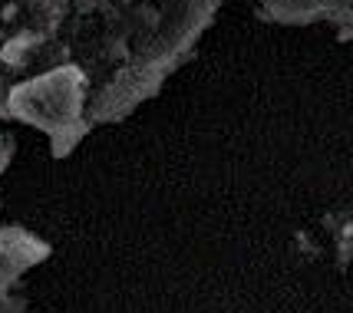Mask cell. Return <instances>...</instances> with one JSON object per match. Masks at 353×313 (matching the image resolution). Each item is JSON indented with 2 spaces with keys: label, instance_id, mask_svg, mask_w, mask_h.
<instances>
[{
  "label": "cell",
  "instance_id": "2",
  "mask_svg": "<svg viewBox=\"0 0 353 313\" xmlns=\"http://www.w3.org/2000/svg\"><path fill=\"white\" fill-rule=\"evenodd\" d=\"M53 248L20 224H0V313H27V294L20 277L43 264Z\"/></svg>",
  "mask_w": 353,
  "mask_h": 313
},
{
  "label": "cell",
  "instance_id": "5",
  "mask_svg": "<svg viewBox=\"0 0 353 313\" xmlns=\"http://www.w3.org/2000/svg\"><path fill=\"white\" fill-rule=\"evenodd\" d=\"M14 155H17V139L10 136V132H0V175L10 169Z\"/></svg>",
  "mask_w": 353,
  "mask_h": 313
},
{
  "label": "cell",
  "instance_id": "1",
  "mask_svg": "<svg viewBox=\"0 0 353 313\" xmlns=\"http://www.w3.org/2000/svg\"><path fill=\"white\" fill-rule=\"evenodd\" d=\"M221 0H0V119L66 158L182 66Z\"/></svg>",
  "mask_w": 353,
  "mask_h": 313
},
{
  "label": "cell",
  "instance_id": "4",
  "mask_svg": "<svg viewBox=\"0 0 353 313\" xmlns=\"http://www.w3.org/2000/svg\"><path fill=\"white\" fill-rule=\"evenodd\" d=\"M297 248L307 257H323L337 270L353 261V208H330L297 235Z\"/></svg>",
  "mask_w": 353,
  "mask_h": 313
},
{
  "label": "cell",
  "instance_id": "3",
  "mask_svg": "<svg viewBox=\"0 0 353 313\" xmlns=\"http://www.w3.org/2000/svg\"><path fill=\"white\" fill-rule=\"evenodd\" d=\"M254 14L281 27L327 23L340 40H353V0H251Z\"/></svg>",
  "mask_w": 353,
  "mask_h": 313
}]
</instances>
